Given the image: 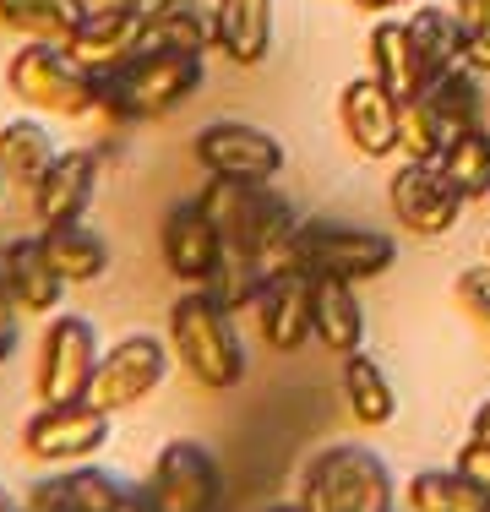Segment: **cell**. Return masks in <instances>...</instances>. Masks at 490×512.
Here are the masks:
<instances>
[{"instance_id":"1","label":"cell","mask_w":490,"mask_h":512,"mask_svg":"<svg viewBox=\"0 0 490 512\" xmlns=\"http://www.w3.org/2000/svg\"><path fill=\"white\" fill-rule=\"evenodd\" d=\"M202 82H207L202 55L147 44V50H137L120 71L98 77V115L115 120V126L175 115L186 99H196V93H202Z\"/></svg>"},{"instance_id":"2","label":"cell","mask_w":490,"mask_h":512,"mask_svg":"<svg viewBox=\"0 0 490 512\" xmlns=\"http://www.w3.org/2000/svg\"><path fill=\"white\" fill-rule=\"evenodd\" d=\"M207 218L218 224L229 251L262 256L267 267H278V256L289 251L294 229H300V213L289 207V197L273 186V180H218L207 175L202 197Z\"/></svg>"},{"instance_id":"3","label":"cell","mask_w":490,"mask_h":512,"mask_svg":"<svg viewBox=\"0 0 490 512\" xmlns=\"http://www.w3.org/2000/svg\"><path fill=\"white\" fill-rule=\"evenodd\" d=\"M169 349L175 365L207 393H229L245 382V344L235 333V311H224L207 289H186L169 306Z\"/></svg>"},{"instance_id":"4","label":"cell","mask_w":490,"mask_h":512,"mask_svg":"<svg viewBox=\"0 0 490 512\" xmlns=\"http://www.w3.org/2000/svg\"><path fill=\"white\" fill-rule=\"evenodd\" d=\"M398 262V240L382 229H360V224H333V218H300L289 251L278 256L273 273H305V278H343V284H365L382 278Z\"/></svg>"},{"instance_id":"5","label":"cell","mask_w":490,"mask_h":512,"mask_svg":"<svg viewBox=\"0 0 490 512\" xmlns=\"http://www.w3.org/2000/svg\"><path fill=\"white\" fill-rule=\"evenodd\" d=\"M392 496H398L392 469L371 447H354V442L316 453L300 480L305 512H392Z\"/></svg>"},{"instance_id":"6","label":"cell","mask_w":490,"mask_h":512,"mask_svg":"<svg viewBox=\"0 0 490 512\" xmlns=\"http://www.w3.org/2000/svg\"><path fill=\"white\" fill-rule=\"evenodd\" d=\"M6 88L11 99H22L39 115H60V120L98 115V77H88L60 44H22L6 60Z\"/></svg>"},{"instance_id":"7","label":"cell","mask_w":490,"mask_h":512,"mask_svg":"<svg viewBox=\"0 0 490 512\" xmlns=\"http://www.w3.org/2000/svg\"><path fill=\"white\" fill-rule=\"evenodd\" d=\"M98 333L88 316H49L44 338H39V365H33V398L39 404H77L93 393V371H98Z\"/></svg>"},{"instance_id":"8","label":"cell","mask_w":490,"mask_h":512,"mask_svg":"<svg viewBox=\"0 0 490 512\" xmlns=\"http://www.w3.org/2000/svg\"><path fill=\"white\" fill-rule=\"evenodd\" d=\"M142 491L153 502V512H224V469H218V453L180 436V442L158 447Z\"/></svg>"},{"instance_id":"9","label":"cell","mask_w":490,"mask_h":512,"mask_svg":"<svg viewBox=\"0 0 490 512\" xmlns=\"http://www.w3.org/2000/svg\"><path fill=\"white\" fill-rule=\"evenodd\" d=\"M169 365H175V349L158 344L153 333H131V338H115V344L98 355V371H93V404L120 414V409H137L142 398H153L164 387Z\"/></svg>"},{"instance_id":"10","label":"cell","mask_w":490,"mask_h":512,"mask_svg":"<svg viewBox=\"0 0 490 512\" xmlns=\"http://www.w3.org/2000/svg\"><path fill=\"white\" fill-rule=\"evenodd\" d=\"M104 442H109V409H98L93 398L44 404L22 425V453L39 463H88Z\"/></svg>"},{"instance_id":"11","label":"cell","mask_w":490,"mask_h":512,"mask_svg":"<svg viewBox=\"0 0 490 512\" xmlns=\"http://www.w3.org/2000/svg\"><path fill=\"white\" fill-rule=\"evenodd\" d=\"M196 164L218 180H278L284 175V142L245 120H213L196 131Z\"/></svg>"},{"instance_id":"12","label":"cell","mask_w":490,"mask_h":512,"mask_svg":"<svg viewBox=\"0 0 490 512\" xmlns=\"http://www.w3.org/2000/svg\"><path fill=\"white\" fill-rule=\"evenodd\" d=\"M137 50H147V11L142 6H115V0L88 6L77 22V33L66 39V55L77 60L88 77L120 71Z\"/></svg>"},{"instance_id":"13","label":"cell","mask_w":490,"mask_h":512,"mask_svg":"<svg viewBox=\"0 0 490 512\" xmlns=\"http://www.w3.org/2000/svg\"><path fill=\"white\" fill-rule=\"evenodd\" d=\"M387 202H392V218H398L409 235L436 240L463 218V202L469 197L441 175V164H414V158H403V169L387 180Z\"/></svg>"},{"instance_id":"14","label":"cell","mask_w":490,"mask_h":512,"mask_svg":"<svg viewBox=\"0 0 490 512\" xmlns=\"http://www.w3.org/2000/svg\"><path fill=\"white\" fill-rule=\"evenodd\" d=\"M158 251H164V267L180 284L202 289L213 278L218 256H224V235H218V224L207 218L202 202H180V207H169L164 229H158Z\"/></svg>"},{"instance_id":"15","label":"cell","mask_w":490,"mask_h":512,"mask_svg":"<svg viewBox=\"0 0 490 512\" xmlns=\"http://www.w3.org/2000/svg\"><path fill=\"white\" fill-rule=\"evenodd\" d=\"M98 164H104V153H98V148H66V153H55V164L44 169V180L28 191L39 229H49V224H77V218L88 213L93 191H98Z\"/></svg>"},{"instance_id":"16","label":"cell","mask_w":490,"mask_h":512,"mask_svg":"<svg viewBox=\"0 0 490 512\" xmlns=\"http://www.w3.org/2000/svg\"><path fill=\"white\" fill-rule=\"evenodd\" d=\"M338 126L354 142V153H365V158L398 153V99L376 77H354L338 93Z\"/></svg>"},{"instance_id":"17","label":"cell","mask_w":490,"mask_h":512,"mask_svg":"<svg viewBox=\"0 0 490 512\" xmlns=\"http://www.w3.org/2000/svg\"><path fill=\"white\" fill-rule=\"evenodd\" d=\"M256 327H262V344L273 355H294V349L311 344V278L305 273H273L256 300Z\"/></svg>"},{"instance_id":"18","label":"cell","mask_w":490,"mask_h":512,"mask_svg":"<svg viewBox=\"0 0 490 512\" xmlns=\"http://www.w3.org/2000/svg\"><path fill=\"white\" fill-rule=\"evenodd\" d=\"M0 284H6V295L17 300L22 316H55L60 295H66V278H60L55 262L44 256L39 235L6 240V251H0Z\"/></svg>"},{"instance_id":"19","label":"cell","mask_w":490,"mask_h":512,"mask_svg":"<svg viewBox=\"0 0 490 512\" xmlns=\"http://www.w3.org/2000/svg\"><path fill=\"white\" fill-rule=\"evenodd\" d=\"M311 338L327 355H354L365 344V306L343 278H311Z\"/></svg>"},{"instance_id":"20","label":"cell","mask_w":490,"mask_h":512,"mask_svg":"<svg viewBox=\"0 0 490 512\" xmlns=\"http://www.w3.org/2000/svg\"><path fill=\"white\" fill-rule=\"evenodd\" d=\"M218 55L235 66H262L273 50V0H213Z\"/></svg>"},{"instance_id":"21","label":"cell","mask_w":490,"mask_h":512,"mask_svg":"<svg viewBox=\"0 0 490 512\" xmlns=\"http://www.w3.org/2000/svg\"><path fill=\"white\" fill-rule=\"evenodd\" d=\"M371 77L382 82L398 104L425 93V66H420V55H414L409 22H376L371 28Z\"/></svg>"},{"instance_id":"22","label":"cell","mask_w":490,"mask_h":512,"mask_svg":"<svg viewBox=\"0 0 490 512\" xmlns=\"http://www.w3.org/2000/svg\"><path fill=\"white\" fill-rule=\"evenodd\" d=\"M147 44H164V50H191L207 55L218 50V28L213 11L202 0H147Z\"/></svg>"},{"instance_id":"23","label":"cell","mask_w":490,"mask_h":512,"mask_svg":"<svg viewBox=\"0 0 490 512\" xmlns=\"http://www.w3.org/2000/svg\"><path fill=\"white\" fill-rule=\"evenodd\" d=\"M44 256L55 262V273L66 278V284H98V278L109 273V246L104 235H93L88 224H49L44 229Z\"/></svg>"},{"instance_id":"24","label":"cell","mask_w":490,"mask_h":512,"mask_svg":"<svg viewBox=\"0 0 490 512\" xmlns=\"http://www.w3.org/2000/svg\"><path fill=\"white\" fill-rule=\"evenodd\" d=\"M82 0H0V28H11L22 44H60L77 33L82 22Z\"/></svg>"},{"instance_id":"25","label":"cell","mask_w":490,"mask_h":512,"mask_svg":"<svg viewBox=\"0 0 490 512\" xmlns=\"http://www.w3.org/2000/svg\"><path fill=\"white\" fill-rule=\"evenodd\" d=\"M55 153L60 148L49 142V131L39 120H6V126H0V175H6V186H17L22 197L44 180V169L55 164Z\"/></svg>"},{"instance_id":"26","label":"cell","mask_w":490,"mask_h":512,"mask_svg":"<svg viewBox=\"0 0 490 512\" xmlns=\"http://www.w3.org/2000/svg\"><path fill=\"white\" fill-rule=\"evenodd\" d=\"M425 104H431V115L441 120V131H447V142L458 137V131H469V126H480V115H485V93H480V71L463 60V66H452V71H441L436 82H425V93H420Z\"/></svg>"},{"instance_id":"27","label":"cell","mask_w":490,"mask_h":512,"mask_svg":"<svg viewBox=\"0 0 490 512\" xmlns=\"http://www.w3.org/2000/svg\"><path fill=\"white\" fill-rule=\"evenodd\" d=\"M409 39H414V55L425 66V82H436L441 71L463 66V22L452 6H425L409 17Z\"/></svg>"},{"instance_id":"28","label":"cell","mask_w":490,"mask_h":512,"mask_svg":"<svg viewBox=\"0 0 490 512\" xmlns=\"http://www.w3.org/2000/svg\"><path fill=\"white\" fill-rule=\"evenodd\" d=\"M343 398H349V414L360 425H387L392 414H398V393H392L387 371L365 355V349L343 355Z\"/></svg>"},{"instance_id":"29","label":"cell","mask_w":490,"mask_h":512,"mask_svg":"<svg viewBox=\"0 0 490 512\" xmlns=\"http://www.w3.org/2000/svg\"><path fill=\"white\" fill-rule=\"evenodd\" d=\"M403 496H409V512H490V496L458 469H420L403 485Z\"/></svg>"},{"instance_id":"30","label":"cell","mask_w":490,"mask_h":512,"mask_svg":"<svg viewBox=\"0 0 490 512\" xmlns=\"http://www.w3.org/2000/svg\"><path fill=\"white\" fill-rule=\"evenodd\" d=\"M267 278H273V267L262 262V256H245V251H229L218 256V267H213V278H207V295L218 300L224 311H251L256 300H262V289H267Z\"/></svg>"},{"instance_id":"31","label":"cell","mask_w":490,"mask_h":512,"mask_svg":"<svg viewBox=\"0 0 490 512\" xmlns=\"http://www.w3.org/2000/svg\"><path fill=\"white\" fill-rule=\"evenodd\" d=\"M436 164H441V175H447L469 202H474V197H490V131H485V126L458 131V137L441 148Z\"/></svg>"},{"instance_id":"32","label":"cell","mask_w":490,"mask_h":512,"mask_svg":"<svg viewBox=\"0 0 490 512\" xmlns=\"http://www.w3.org/2000/svg\"><path fill=\"white\" fill-rule=\"evenodd\" d=\"M441 148H447V131H441V120L431 115V104L403 99L398 104V153L414 158V164H436Z\"/></svg>"},{"instance_id":"33","label":"cell","mask_w":490,"mask_h":512,"mask_svg":"<svg viewBox=\"0 0 490 512\" xmlns=\"http://www.w3.org/2000/svg\"><path fill=\"white\" fill-rule=\"evenodd\" d=\"M452 11L463 22V60L490 77V0H452Z\"/></svg>"},{"instance_id":"34","label":"cell","mask_w":490,"mask_h":512,"mask_svg":"<svg viewBox=\"0 0 490 512\" xmlns=\"http://www.w3.org/2000/svg\"><path fill=\"white\" fill-rule=\"evenodd\" d=\"M458 300L469 316H480V322H490V262L485 267H469V273L458 278Z\"/></svg>"},{"instance_id":"35","label":"cell","mask_w":490,"mask_h":512,"mask_svg":"<svg viewBox=\"0 0 490 512\" xmlns=\"http://www.w3.org/2000/svg\"><path fill=\"white\" fill-rule=\"evenodd\" d=\"M452 469H458L463 480L480 485V491L490 496V442H474V436H469V442L458 447V463H452Z\"/></svg>"},{"instance_id":"36","label":"cell","mask_w":490,"mask_h":512,"mask_svg":"<svg viewBox=\"0 0 490 512\" xmlns=\"http://www.w3.org/2000/svg\"><path fill=\"white\" fill-rule=\"evenodd\" d=\"M17 300L6 295V284H0V365L17 355V338H22V322H17Z\"/></svg>"},{"instance_id":"37","label":"cell","mask_w":490,"mask_h":512,"mask_svg":"<svg viewBox=\"0 0 490 512\" xmlns=\"http://www.w3.org/2000/svg\"><path fill=\"white\" fill-rule=\"evenodd\" d=\"M469 436H474V442H490V398H485L480 409H474V420H469Z\"/></svg>"},{"instance_id":"38","label":"cell","mask_w":490,"mask_h":512,"mask_svg":"<svg viewBox=\"0 0 490 512\" xmlns=\"http://www.w3.org/2000/svg\"><path fill=\"white\" fill-rule=\"evenodd\" d=\"M360 11H392V6H420V0H354Z\"/></svg>"},{"instance_id":"39","label":"cell","mask_w":490,"mask_h":512,"mask_svg":"<svg viewBox=\"0 0 490 512\" xmlns=\"http://www.w3.org/2000/svg\"><path fill=\"white\" fill-rule=\"evenodd\" d=\"M0 512H28V507H22V502H17V496H11V491H6V485H0Z\"/></svg>"},{"instance_id":"40","label":"cell","mask_w":490,"mask_h":512,"mask_svg":"<svg viewBox=\"0 0 490 512\" xmlns=\"http://www.w3.org/2000/svg\"><path fill=\"white\" fill-rule=\"evenodd\" d=\"M267 512H305L300 502H278V507H267Z\"/></svg>"},{"instance_id":"41","label":"cell","mask_w":490,"mask_h":512,"mask_svg":"<svg viewBox=\"0 0 490 512\" xmlns=\"http://www.w3.org/2000/svg\"><path fill=\"white\" fill-rule=\"evenodd\" d=\"M115 6H147V0H115Z\"/></svg>"},{"instance_id":"42","label":"cell","mask_w":490,"mask_h":512,"mask_svg":"<svg viewBox=\"0 0 490 512\" xmlns=\"http://www.w3.org/2000/svg\"><path fill=\"white\" fill-rule=\"evenodd\" d=\"M485 262H490V240H485Z\"/></svg>"},{"instance_id":"43","label":"cell","mask_w":490,"mask_h":512,"mask_svg":"<svg viewBox=\"0 0 490 512\" xmlns=\"http://www.w3.org/2000/svg\"><path fill=\"white\" fill-rule=\"evenodd\" d=\"M0 186H6V175H0Z\"/></svg>"}]
</instances>
